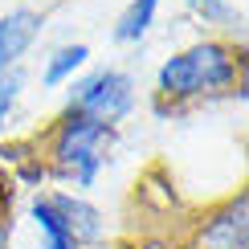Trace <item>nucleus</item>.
Here are the masks:
<instances>
[{
    "instance_id": "1",
    "label": "nucleus",
    "mask_w": 249,
    "mask_h": 249,
    "mask_svg": "<svg viewBox=\"0 0 249 249\" xmlns=\"http://www.w3.org/2000/svg\"><path fill=\"white\" fill-rule=\"evenodd\" d=\"M237 78V57L221 41H200L160 66V94L163 98H196L229 90Z\"/></svg>"
},
{
    "instance_id": "2",
    "label": "nucleus",
    "mask_w": 249,
    "mask_h": 249,
    "mask_svg": "<svg viewBox=\"0 0 249 249\" xmlns=\"http://www.w3.org/2000/svg\"><path fill=\"white\" fill-rule=\"evenodd\" d=\"M107 143H110L107 123H98L90 115H78V110H66L53 127L49 155H53V168L66 180H74L78 188H90L98 168H102V160H107Z\"/></svg>"
},
{
    "instance_id": "3",
    "label": "nucleus",
    "mask_w": 249,
    "mask_h": 249,
    "mask_svg": "<svg viewBox=\"0 0 249 249\" xmlns=\"http://www.w3.org/2000/svg\"><path fill=\"white\" fill-rule=\"evenodd\" d=\"M131 107H135V82L119 70H94L82 82H74V90H70V110L90 115L107 127H115Z\"/></svg>"
},
{
    "instance_id": "4",
    "label": "nucleus",
    "mask_w": 249,
    "mask_h": 249,
    "mask_svg": "<svg viewBox=\"0 0 249 249\" xmlns=\"http://www.w3.org/2000/svg\"><path fill=\"white\" fill-rule=\"evenodd\" d=\"M200 249H249V225H245V196L229 200L221 213H213L200 229Z\"/></svg>"
},
{
    "instance_id": "5",
    "label": "nucleus",
    "mask_w": 249,
    "mask_h": 249,
    "mask_svg": "<svg viewBox=\"0 0 249 249\" xmlns=\"http://www.w3.org/2000/svg\"><path fill=\"white\" fill-rule=\"evenodd\" d=\"M49 204H53L57 216L66 221V229H70V237H74L78 249H82V245H94L98 237H102V216H98L94 204H86L82 196L53 192V196H49Z\"/></svg>"
},
{
    "instance_id": "6",
    "label": "nucleus",
    "mask_w": 249,
    "mask_h": 249,
    "mask_svg": "<svg viewBox=\"0 0 249 249\" xmlns=\"http://www.w3.org/2000/svg\"><path fill=\"white\" fill-rule=\"evenodd\" d=\"M37 29H41V17L29 13V8H17V13H8L0 20V78H4V70L29 49V41L37 37Z\"/></svg>"
},
{
    "instance_id": "7",
    "label": "nucleus",
    "mask_w": 249,
    "mask_h": 249,
    "mask_svg": "<svg viewBox=\"0 0 249 249\" xmlns=\"http://www.w3.org/2000/svg\"><path fill=\"white\" fill-rule=\"evenodd\" d=\"M33 221L41 229V245L45 249H78L74 237H70V229H66V221H61L57 209L49 204V196H37L33 200Z\"/></svg>"
},
{
    "instance_id": "8",
    "label": "nucleus",
    "mask_w": 249,
    "mask_h": 249,
    "mask_svg": "<svg viewBox=\"0 0 249 249\" xmlns=\"http://www.w3.org/2000/svg\"><path fill=\"white\" fill-rule=\"evenodd\" d=\"M155 8H160V0H131L127 13H123L119 25H115V37H119V41H139V37L151 29Z\"/></svg>"
},
{
    "instance_id": "9",
    "label": "nucleus",
    "mask_w": 249,
    "mask_h": 249,
    "mask_svg": "<svg viewBox=\"0 0 249 249\" xmlns=\"http://www.w3.org/2000/svg\"><path fill=\"white\" fill-rule=\"evenodd\" d=\"M86 57H90L86 45H61L57 53L49 57V66H45V86H61L66 78H74V70H78Z\"/></svg>"
},
{
    "instance_id": "10",
    "label": "nucleus",
    "mask_w": 249,
    "mask_h": 249,
    "mask_svg": "<svg viewBox=\"0 0 249 249\" xmlns=\"http://www.w3.org/2000/svg\"><path fill=\"white\" fill-rule=\"evenodd\" d=\"M188 8L196 17H204V25H229L233 20V8L225 0H188Z\"/></svg>"
},
{
    "instance_id": "11",
    "label": "nucleus",
    "mask_w": 249,
    "mask_h": 249,
    "mask_svg": "<svg viewBox=\"0 0 249 249\" xmlns=\"http://www.w3.org/2000/svg\"><path fill=\"white\" fill-rule=\"evenodd\" d=\"M17 94H20V74H8V78H0V123H4V115L13 110Z\"/></svg>"
},
{
    "instance_id": "12",
    "label": "nucleus",
    "mask_w": 249,
    "mask_h": 249,
    "mask_svg": "<svg viewBox=\"0 0 249 249\" xmlns=\"http://www.w3.org/2000/svg\"><path fill=\"white\" fill-rule=\"evenodd\" d=\"M0 249H8V221L0 216Z\"/></svg>"
}]
</instances>
